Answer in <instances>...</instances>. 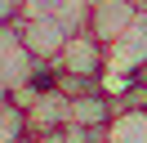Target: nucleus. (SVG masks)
<instances>
[{"instance_id":"obj_1","label":"nucleus","mask_w":147,"mask_h":143,"mask_svg":"<svg viewBox=\"0 0 147 143\" xmlns=\"http://www.w3.org/2000/svg\"><path fill=\"white\" fill-rule=\"evenodd\" d=\"M54 72L102 80V72H107V45H102L98 36H89V31H76V36H67L63 54L54 58Z\"/></svg>"},{"instance_id":"obj_2","label":"nucleus","mask_w":147,"mask_h":143,"mask_svg":"<svg viewBox=\"0 0 147 143\" xmlns=\"http://www.w3.org/2000/svg\"><path fill=\"white\" fill-rule=\"evenodd\" d=\"M138 18H143V14H138L134 0H94V5H89V27H85V31L98 36L102 45H111V40H120Z\"/></svg>"},{"instance_id":"obj_3","label":"nucleus","mask_w":147,"mask_h":143,"mask_svg":"<svg viewBox=\"0 0 147 143\" xmlns=\"http://www.w3.org/2000/svg\"><path fill=\"white\" fill-rule=\"evenodd\" d=\"M18 45L36 63H54L67 45V31L58 18H18Z\"/></svg>"},{"instance_id":"obj_4","label":"nucleus","mask_w":147,"mask_h":143,"mask_svg":"<svg viewBox=\"0 0 147 143\" xmlns=\"http://www.w3.org/2000/svg\"><path fill=\"white\" fill-rule=\"evenodd\" d=\"M143 63H147V22L138 18L120 40L107 45V72L111 76H138Z\"/></svg>"},{"instance_id":"obj_5","label":"nucleus","mask_w":147,"mask_h":143,"mask_svg":"<svg viewBox=\"0 0 147 143\" xmlns=\"http://www.w3.org/2000/svg\"><path fill=\"white\" fill-rule=\"evenodd\" d=\"M116 116V103H111L107 89H89V94H76L71 107H67V121L76 125H107Z\"/></svg>"},{"instance_id":"obj_6","label":"nucleus","mask_w":147,"mask_h":143,"mask_svg":"<svg viewBox=\"0 0 147 143\" xmlns=\"http://www.w3.org/2000/svg\"><path fill=\"white\" fill-rule=\"evenodd\" d=\"M40 67H45V63H36V58H31L27 49H22V45H13V49L5 54V58H0V80L9 85V94H13V89H22V85H31Z\"/></svg>"},{"instance_id":"obj_7","label":"nucleus","mask_w":147,"mask_h":143,"mask_svg":"<svg viewBox=\"0 0 147 143\" xmlns=\"http://www.w3.org/2000/svg\"><path fill=\"white\" fill-rule=\"evenodd\" d=\"M107 143H147V112H116L107 121Z\"/></svg>"},{"instance_id":"obj_8","label":"nucleus","mask_w":147,"mask_h":143,"mask_svg":"<svg viewBox=\"0 0 147 143\" xmlns=\"http://www.w3.org/2000/svg\"><path fill=\"white\" fill-rule=\"evenodd\" d=\"M31 139V125H27V107L22 103H5L0 107V143H27Z\"/></svg>"},{"instance_id":"obj_9","label":"nucleus","mask_w":147,"mask_h":143,"mask_svg":"<svg viewBox=\"0 0 147 143\" xmlns=\"http://www.w3.org/2000/svg\"><path fill=\"white\" fill-rule=\"evenodd\" d=\"M89 5L94 0H63V5H58V22H63V31L67 36H76V31H85V27H89Z\"/></svg>"},{"instance_id":"obj_10","label":"nucleus","mask_w":147,"mask_h":143,"mask_svg":"<svg viewBox=\"0 0 147 143\" xmlns=\"http://www.w3.org/2000/svg\"><path fill=\"white\" fill-rule=\"evenodd\" d=\"M111 103H116V112H147V85L138 76H129L125 85L111 94Z\"/></svg>"},{"instance_id":"obj_11","label":"nucleus","mask_w":147,"mask_h":143,"mask_svg":"<svg viewBox=\"0 0 147 143\" xmlns=\"http://www.w3.org/2000/svg\"><path fill=\"white\" fill-rule=\"evenodd\" d=\"M63 0H22V18H54Z\"/></svg>"},{"instance_id":"obj_12","label":"nucleus","mask_w":147,"mask_h":143,"mask_svg":"<svg viewBox=\"0 0 147 143\" xmlns=\"http://www.w3.org/2000/svg\"><path fill=\"white\" fill-rule=\"evenodd\" d=\"M22 18V0H0V27H13Z\"/></svg>"},{"instance_id":"obj_13","label":"nucleus","mask_w":147,"mask_h":143,"mask_svg":"<svg viewBox=\"0 0 147 143\" xmlns=\"http://www.w3.org/2000/svg\"><path fill=\"white\" fill-rule=\"evenodd\" d=\"M13 45H18V22H13V27H0V58L9 54Z\"/></svg>"},{"instance_id":"obj_14","label":"nucleus","mask_w":147,"mask_h":143,"mask_svg":"<svg viewBox=\"0 0 147 143\" xmlns=\"http://www.w3.org/2000/svg\"><path fill=\"white\" fill-rule=\"evenodd\" d=\"M9 98H13V94H9V85H5V80H0V107L9 103Z\"/></svg>"},{"instance_id":"obj_15","label":"nucleus","mask_w":147,"mask_h":143,"mask_svg":"<svg viewBox=\"0 0 147 143\" xmlns=\"http://www.w3.org/2000/svg\"><path fill=\"white\" fill-rule=\"evenodd\" d=\"M138 80H143V85H147V63H143V67H138Z\"/></svg>"},{"instance_id":"obj_16","label":"nucleus","mask_w":147,"mask_h":143,"mask_svg":"<svg viewBox=\"0 0 147 143\" xmlns=\"http://www.w3.org/2000/svg\"><path fill=\"white\" fill-rule=\"evenodd\" d=\"M134 5H138V14H147V0H134Z\"/></svg>"}]
</instances>
